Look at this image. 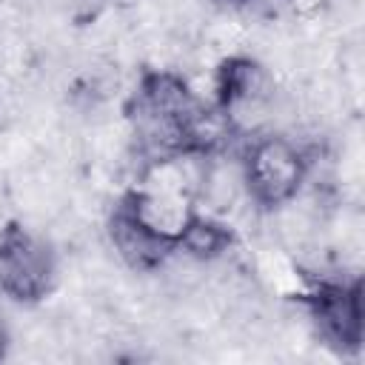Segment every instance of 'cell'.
Returning a JSON list of instances; mask_svg holds the SVG:
<instances>
[{
  "mask_svg": "<svg viewBox=\"0 0 365 365\" xmlns=\"http://www.w3.org/2000/svg\"><path fill=\"white\" fill-rule=\"evenodd\" d=\"M54 254L20 222L0 228V291L23 305L40 302L54 288Z\"/></svg>",
  "mask_w": 365,
  "mask_h": 365,
  "instance_id": "277c9868",
  "label": "cell"
},
{
  "mask_svg": "<svg viewBox=\"0 0 365 365\" xmlns=\"http://www.w3.org/2000/svg\"><path fill=\"white\" fill-rule=\"evenodd\" d=\"M185 157L154 160V168L114 208L108 231L117 254L131 268H157L180 251L182 234L197 217L194 185L182 171Z\"/></svg>",
  "mask_w": 365,
  "mask_h": 365,
  "instance_id": "7a4b0ae2",
  "label": "cell"
},
{
  "mask_svg": "<svg viewBox=\"0 0 365 365\" xmlns=\"http://www.w3.org/2000/svg\"><path fill=\"white\" fill-rule=\"evenodd\" d=\"M125 117L151 160L211 154L231 128V120L217 106H205L180 74L163 68L140 74L125 103Z\"/></svg>",
  "mask_w": 365,
  "mask_h": 365,
  "instance_id": "6da1fadb",
  "label": "cell"
},
{
  "mask_svg": "<svg viewBox=\"0 0 365 365\" xmlns=\"http://www.w3.org/2000/svg\"><path fill=\"white\" fill-rule=\"evenodd\" d=\"M3 354H6V328L0 322V359H3Z\"/></svg>",
  "mask_w": 365,
  "mask_h": 365,
  "instance_id": "ba28073f",
  "label": "cell"
},
{
  "mask_svg": "<svg viewBox=\"0 0 365 365\" xmlns=\"http://www.w3.org/2000/svg\"><path fill=\"white\" fill-rule=\"evenodd\" d=\"M317 334L339 354H354L362 348V285L354 282H311L297 297Z\"/></svg>",
  "mask_w": 365,
  "mask_h": 365,
  "instance_id": "5b68a950",
  "label": "cell"
},
{
  "mask_svg": "<svg viewBox=\"0 0 365 365\" xmlns=\"http://www.w3.org/2000/svg\"><path fill=\"white\" fill-rule=\"evenodd\" d=\"M268 88V77L262 66L251 57H228L217 68L214 91H217V108L231 120V114L242 106L257 103Z\"/></svg>",
  "mask_w": 365,
  "mask_h": 365,
  "instance_id": "8992f818",
  "label": "cell"
},
{
  "mask_svg": "<svg viewBox=\"0 0 365 365\" xmlns=\"http://www.w3.org/2000/svg\"><path fill=\"white\" fill-rule=\"evenodd\" d=\"M231 240H234V237H231V231H228L222 222L197 214V217L191 220V225L185 228V234H182L180 251H185V254H191V257H200V259H208V257L222 254V251L231 245Z\"/></svg>",
  "mask_w": 365,
  "mask_h": 365,
  "instance_id": "52a82bcc",
  "label": "cell"
},
{
  "mask_svg": "<svg viewBox=\"0 0 365 365\" xmlns=\"http://www.w3.org/2000/svg\"><path fill=\"white\" fill-rule=\"evenodd\" d=\"M308 174V160L297 143L279 134L257 137L242 160V180L251 200L262 208L285 205L297 197Z\"/></svg>",
  "mask_w": 365,
  "mask_h": 365,
  "instance_id": "3957f363",
  "label": "cell"
}]
</instances>
